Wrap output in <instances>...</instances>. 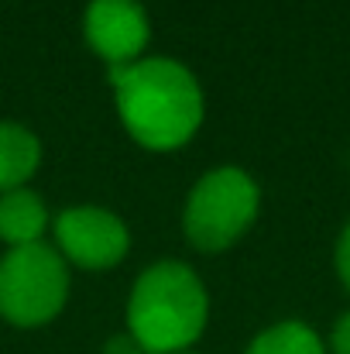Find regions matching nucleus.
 I'll list each match as a JSON object with an SVG mask.
<instances>
[{"label":"nucleus","mask_w":350,"mask_h":354,"mask_svg":"<svg viewBox=\"0 0 350 354\" xmlns=\"http://www.w3.org/2000/svg\"><path fill=\"white\" fill-rule=\"evenodd\" d=\"M261 210V189L240 165H217L186 196L182 234L193 248L217 254L247 234Z\"/></svg>","instance_id":"7ed1b4c3"},{"label":"nucleus","mask_w":350,"mask_h":354,"mask_svg":"<svg viewBox=\"0 0 350 354\" xmlns=\"http://www.w3.org/2000/svg\"><path fill=\"white\" fill-rule=\"evenodd\" d=\"M179 354H196V351H179Z\"/></svg>","instance_id":"ddd939ff"},{"label":"nucleus","mask_w":350,"mask_h":354,"mask_svg":"<svg viewBox=\"0 0 350 354\" xmlns=\"http://www.w3.org/2000/svg\"><path fill=\"white\" fill-rule=\"evenodd\" d=\"M104 354H144L141 344L130 337V334H114L107 344H104Z\"/></svg>","instance_id":"f8f14e48"},{"label":"nucleus","mask_w":350,"mask_h":354,"mask_svg":"<svg viewBox=\"0 0 350 354\" xmlns=\"http://www.w3.org/2000/svg\"><path fill=\"white\" fill-rule=\"evenodd\" d=\"M110 86L127 134L151 151L182 148L203 124V90L175 59H137L114 66Z\"/></svg>","instance_id":"f257e3e1"},{"label":"nucleus","mask_w":350,"mask_h":354,"mask_svg":"<svg viewBox=\"0 0 350 354\" xmlns=\"http://www.w3.org/2000/svg\"><path fill=\"white\" fill-rule=\"evenodd\" d=\"M210 320V296L182 261H158L141 272L127 296V334L144 354L189 351Z\"/></svg>","instance_id":"f03ea898"},{"label":"nucleus","mask_w":350,"mask_h":354,"mask_svg":"<svg viewBox=\"0 0 350 354\" xmlns=\"http://www.w3.org/2000/svg\"><path fill=\"white\" fill-rule=\"evenodd\" d=\"M69 299L66 258L45 241L10 248L0 258V317L14 327H41Z\"/></svg>","instance_id":"20e7f679"},{"label":"nucleus","mask_w":350,"mask_h":354,"mask_svg":"<svg viewBox=\"0 0 350 354\" xmlns=\"http://www.w3.org/2000/svg\"><path fill=\"white\" fill-rule=\"evenodd\" d=\"M244 354H330L327 341L302 320H282L264 327Z\"/></svg>","instance_id":"1a4fd4ad"},{"label":"nucleus","mask_w":350,"mask_h":354,"mask_svg":"<svg viewBox=\"0 0 350 354\" xmlns=\"http://www.w3.org/2000/svg\"><path fill=\"white\" fill-rule=\"evenodd\" d=\"M330 354H350V310L344 317H337L330 330Z\"/></svg>","instance_id":"9b49d317"},{"label":"nucleus","mask_w":350,"mask_h":354,"mask_svg":"<svg viewBox=\"0 0 350 354\" xmlns=\"http://www.w3.org/2000/svg\"><path fill=\"white\" fill-rule=\"evenodd\" d=\"M83 35L90 48L114 69L141 59L151 35V21L141 0H90L83 17Z\"/></svg>","instance_id":"423d86ee"},{"label":"nucleus","mask_w":350,"mask_h":354,"mask_svg":"<svg viewBox=\"0 0 350 354\" xmlns=\"http://www.w3.org/2000/svg\"><path fill=\"white\" fill-rule=\"evenodd\" d=\"M55 241L66 261L100 272L124 261L130 248V231L104 207H69L55 217Z\"/></svg>","instance_id":"39448f33"},{"label":"nucleus","mask_w":350,"mask_h":354,"mask_svg":"<svg viewBox=\"0 0 350 354\" xmlns=\"http://www.w3.org/2000/svg\"><path fill=\"white\" fill-rule=\"evenodd\" d=\"M45 231H48V207L35 189L21 186L0 193V241H7L10 248H24L38 244Z\"/></svg>","instance_id":"0eeeda50"},{"label":"nucleus","mask_w":350,"mask_h":354,"mask_svg":"<svg viewBox=\"0 0 350 354\" xmlns=\"http://www.w3.org/2000/svg\"><path fill=\"white\" fill-rule=\"evenodd\" d=\"M41 162V141L14 120H0V193L21 189Z\"/></svg>","instance_id":"6e6552de"},{"label":"nucleus","mask_w":350,"mask_h":354,"mask_svg":"<svg viewBox=\"0 0 350 354\" xmlns=\"http://www.w3.org/2000/svg\"><path fill=\"white\" fill-rule=\"evenodd\" d=\"M333 268H337V279L340 286L350 292V221L340 227L337 244H333Z\"/></svg>","instance_id":"9d476101"}]
</instances>
